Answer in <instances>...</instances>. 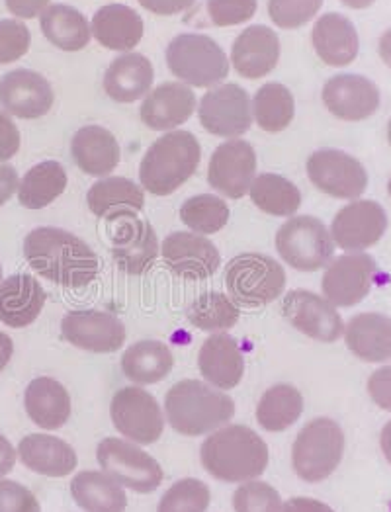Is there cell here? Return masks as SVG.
Listing matches in <instances>:
<instances>
[{
  "label": "cell",
  "mask_w": 391,
  "mask_h": 512,
  "mask_svg": "<svg viewBox=\"0 0 391 512\" xmlns=\"http://www.w3.org/2000/svg\"><path fill=\"white\" fill-rule=\"evenodd\" d=\"M16 466V450L6 436L0 434V477L8 475Z\"/></svg>",
  "instance_id": "cell-55"
},
{
  "label": "cell",
  "mask_w": 391,
  "mask_h": 512,
  "mask_svg": "<svg viewBox=\"0 0 391 512\" xmlns=\"http://www.w3.org/2000/svg\"><path fill=\"white\" fill-rule=\"evenodd\" d=\"M347 348L362 362H391V317L384 313H358L345 325Z\"/></svg>",
  "instance_id": "cell-25"
},
{
  "label": "cell",
  "mask_w": 391,
  "mask_h": 512,
  "mask_svg": "<svg viewBox=\"0 0 391 512\" xmlns=\"http://www.w3.org/2000/svg\"><path fill=\"white\" fill-rule=\"evenodd\" d=\"M167 63L176 79L198 88L218 86L229 75L225 51L204 34H180L167 47Z\"/></svg>",
  "instance_id": "cell-7"
},
{
  "label": "cell",
  "mask_w": 391,
  "mask_h": 512,
  "mask_svg": "<svg viewBox=\"0 0 391 512\" xmlns=\"http://www.w3.org/2000/svg\"><path fill=\"white\" fill-rule=\"evenodd\" d=\"M380 448H382V454L384 458L388 460V464L391 466V421H388L384 428H382V434H380Z\"/></svg>",
  "instance_id": "cell-58"
},
{
  "label": "cell",
  "mask_w": 391,
  "mask_h": 512,
  "mask_svg": "<svg viewBox=\"0 0 391 512\" xmlns=\"http://www.w3.org/2000/svg\"><path fill=\"white\" fill-rule=\"evenodd\" d=\"M186 317L192 327L208 333H225L239 323V307L233 299L219 292H206L194 299Z\"/></svg>",
  "instance_id": "cell-40"
},
{
  "label": "cell",
  "mask_w": 391,
  "mask_h": 512,
  "mask_svg": "<svg viewBox=\"0 0 391 512\" xmlns=\"http://www.w3.org/2000/svg\"><path fill=\"white\" fill-rule=\"evenodd\" d=\"M378 276L376 260L366 253H347L333 258L321 280L323 298L335 307H354L368 298Z\"/></svg>",
  "instance_id": "cell-12"
},
{
  "label": "cell",
  "mask_w": 391,
  "mask_h": 512,
  "mask_svg": "<svg viewBox=\"0 0 391 512\" xmlns=\"http://www.w3.org/2000/svg\"><path fill=\"white\" fill-rule=\"evenodd\" d=\"M202 466L214 479L245 483L261 477L268 466V446L253 428L229 425L214 430L200 450Z\"/></svg>",
  "instance_id": "cell-2"
},
{
  "label": "cell",
  "mask_w": 391,
  "mask_h": 512,
  "mask_svg": "<svg viewBox=\"0 0 391 512\" xmlns=\"http://www.w3.org/2000/svg\"><path fill=\"white\" fill-rule=\"evenodd\" d=\"M280 61L278 34L268 26H249L237 36L231 49L235 71L251 81L266 77Z\"/></svg>",
  "instance_id": "cell-22"
},
{
  "label": "cell",
  "mask_w": 391,
  "mask_h": 512,
  "mask_svg": "<svg viewBox=\"0 0 391 512\" xmlns=\"http://www.w3.org/2000/svg\"><path fill=\"white\" fill-rule=\"evenodd\" d=\"M282 499L278 491L264 481H245L233 493L235 512H282Z\"/></svg>",
  "instance_id": "cell-44"
},
{
  "label": "cell",
  "mask_w": 391,
  "mask_h": 512,
  "mask_svg": "<svg viewBox=\"0 0 391 512\" xmlns=\"http://www.w3.org/2000/svg\"><path fill=\"white\" fill-rule=\"evenodd\" d=\"M180 219L198 235H214L227 225L229 206L214 194H198L182 204Z\"/></svg>",
  "instance_id": "cell-42"
},
{
  "label": "cell",
  "mask_w": 391,
  "mask_h": 512,
  "mask_svg": "<svg viewBox=\"0 0 391 512\" xmlns=\"http://www.w3.org/2000/svg\"><path fill=\"white\" fill-rule=\"evenodd\" d=\"M196 0H139V4L159 16H174L180 12H186L194 6Z\"/></svg>",
  "instance_id": "cell-51"
},
{
  "label": "cell",
  "mask_w": 391,
  "mask_h": 512,
  "mask_svg": "<svg viewBox=\"0 0 391 512\" xmlns=\"http://www.w3.org/2000/svg\"><path fill=\"white\" fill-rule=\"evenodd\" d=\"M0 512H42L36 495L24 485L0 479Z\"/></svg>",
  "instance_id": "cell-48"
},
{
  "label": "cell",
  "mask_w": 391,
  "mask_h": 512,
  "mask_svg": "<svg viewBox=\"0 0 391 512\" xmlns=\"http://www.w3.org/2000/svg\"><path fill=\"white\" fill-rule=\"evenodd\" d=\"M47 6L49 0H6V8L10 10V14L22 20H32L40 16Z\"/></svg>",
  "instance_id": "cell-52"
},
{
  "label": "cell",
  "mask_w": 391,
  "mask_h": 512,
  "mask_svg": "<svg viewBox=\"0 0 391 512\" xmlns=\"http://www.w3.org/2000/svg\"><path fill=\"white\" fill-rule=\"evenodd\" d=\"M282 512H335L329 505L309 497H292L282 505Z\"/></svg>",
  "instance_id": "cell-54"
},
{
  "label": "cell",
  "mask_w": 391,
  "mask_h": 512,
  "mask_svg": "<svg viewBox=\"0 0 391 512\" xmlns=\"http://www.w3.org/2000/svg\"><path fill=\"white\" fill-rule=\"evenodd\" d=\"M388 141H390L391 145V120L388 122Z\"/></svg>",
  "instance_id": "cell-60"
},
{
  "label": "cell",
  "mask_w": 391,
  "mask_h": 512,
  "mask_svg": "<svg viewBox=\"0 0 391 512\" xmlns=\"http://www.w3.org/2000/svg\"><path fill=\"white\" fill-rule=\"evenodd\" d=\"M311 43L319 59L329 67H347L360 51V38L354 24L339 12L317 18L311 30Z\"/></svg>",
  "instance_id": "cell-23"
},
{
  "label": "cell",
  "mask_w": 391,
  "mask_h": 512,
  "mask_svg": "<svg viewBox=\"0 0 391 512\" xmlns=\"http://www.w3.org/2000/svg\"><path fill=\"white\" fill-rule=\"evenodd\" d=\"M368 395L382 411L391 413V364L378 368L368 378Z\"/></svg>",
  "instance_id": "cell-49"
},
{
  "label": "cell",
  "mask_w": 391,
  "mask_h": 512,
  "mask_svg": "<svg viewBox=\"0 0 391 512\" xmlns=\"http://www.w3.org/2000/svg\"><path fill=\"white\" fill-rule=\"evenodd\" d=\"M206 8L214 26L227 28L249 22L257 12V0H208Z\"/></svg>",
  "instance_id": "cell-47"
},
{
  "label": "cell",
  "mask_w": 391,
  "mask_h": 512,
  "mask_svg": "<svg viewBox=\"0 0 391 512\" xmlns=\"http://www.w3.org/2000/svg\"><path fill=\"white\" fill-rule=\"evenodd\" d=\"M200 124L218 137H241L253 126L251 98L239 85H219L208 90L198 108Z\"/></svg>",
  "instance_id": "cell-14"
},
{
  "label": "cell",
  "mask_w": 391,
  "mask_h": 512,
  "mask_svg": "<svg viewBox=\"0 0 391 512\" xmlns=\"http://www.w3.org/2000/svg\"><path fill=\"white\" fill-rule=\"evenodd\" d=\"M75 503L87 512H126L124 487L104 471H81L71 481Z\"/></svg>",
  "instance_id": "cell-34"
},
{
  "label": "cell",
  "mask_w": 391,
  "mask_h": 512,
  "mask_svg": "<svg viewBox=\"0 0 391 512\" xmlns=\"http://www.w3.org/2000/svg\"><path fill=\"white\" fill-rule=\"evenodd\" d=\"M202 159V147L190 131H169L159 137L145 153L139 180L155 196H169L192 178Z\"/></svg>",
  "instance_id": "cell-4"
},
{
  "label": "cell",
  "mask_w": 391,
  "mask_h": 512,
  "mask_svg": "<svg viewBox=\"0 0 391 512\" xmlns=\"http://www.w3.org/2000/svg\"><path fill=\"white\" fill-rule=\"evenodd\" d=\"M165 264L176 276L186 280H206L221 264L216 245L198 233H171L161 247Z\"/></svg>",
  "instance_id": "cell-21"
},
{
  "label": "cell",
  "mask_w": 391,
  "mask_h": 512,
  "mask_svg": "<svg viewBox=\"0 0 391 512\" xmlns=\"http://www.w3.org/2000/svg\"><path fill=\"white\" fill-rule=\"evenodd\" d=\"M18 149H20V131L8 118V114L0 110V163L12 159L18 153Z\"/></svg>",
  "instance_id": "cell-50"
},
{
  "label": "cell",
  "mask_w": 391,
  "mask_h": 512,
  "mask_svg": "<svg viewBox=\"0 0 391 512\" xmlns=\"http://www.w3.org/2000/svg\"><path fill=\"white\" fill-rule=\"evenodd\" d=\"M253 112L259 128L268 133L284 131L296 116L292 92L280 83L261 86L253 98Z\"/></svg>",
  "instance_id": "cell-41"
},
{
  "label": "cell",
  "mask_w": 391,
  "mask_h": 512,
  "mask_svg": "<svg viewBox=\"0 0 391 512\" xmlns=\"http://www.w3.org/2000/svg\"><path fill=\"white\" fill-rule=\"evenodd\" d=\"M378 53H380V59L386 63V67H390L391 69V28H388V30L380 36Z\"/></svg>",
  "instance_id": "cell-57"
},
{
  "label": "cell",
  "mask_w": 391,
  "mask_h": 512,
  "mask_svg": "<svg viewBox=\"0 0 391 512\" xmlns=\"http://www.w3.org/2000/svg\"><path fill=\"white\" fill-rule=\"evenodd\" d=\"M87 202L90 212L96 217L118 221L124 217H137L145 206V196L143 190L131 182L130 178L106 176L92 184Z\"/></svg>",
  "instance_id": "cell-28"
},
{
  "label": "cell",
  "mask_w": 391,
  "mask_h": 512,
  "mask_svg": "<svg viewBox=\"0 0 391 512\" xmlns=\"http://www.w3.org/2000/svg\"><path fill=\"white\" fill-rule=\"evenodd\" d=\"M90 30L100 45L112 51H130L143 38V20L126 4H108L94 14Z\"/></svg>",
  "instance_id": "cell-33"
},
{
  "label": "cell",
  "mask_w": 391,
  "mask_h": 512,
  "mask_svg": "<svg viewBox=\"0 0 391 512\" xmlns=\"http://www.w3.org/2000/svg\"><path fill=\"white\" fill-rule=\"evenodd\" d=\"M276 251L300 272H315L335 256V243L325 223L311 215L288 219L276 233Z\"/></svg>",
  "instance_id": "cell-8"
},
{
  "label": "cell",
  "mask_w": 391,
  "mask_h": 512,
  "mask_svg": "<svg viewBox=\"0 0 391 512\" xmlns=\"http://www.w3.org/2000/svg\"><path fill=\"white\" fill-rule=\"evenodd\" d=\"M196 96L184 83H165L149 92L141 104V122L153 131H169L190 120Z\"/></svg>",
  "instance_id": "cell-24"
},
{
  "label": "cell",
  "mask_w": 391,
  "mask_h": 512,
  "mask_svg": "<svg viewBox=\"0 0 391 512\" xmlns=\"http://www.w3.org/2000/svg\"><path fill=\"white\" fill-rule=\"evenodd\" d=\"M45 38L61 51H81L87 47L92 30L88 20L69 4H51L40 16Z\"/></svg>",
  "instance_id": "cell-36"
},
{
  "label": "cell",
  "mask_w": 391,
  "mask_h": 512,
  "mask_svg": "<svg viewBox=\"0 0 391 512\" xmlns=\"http://www.w3.org/2000/svg\"><path fill=\"white\" fill-rule=\"evenodd\" d=\"M71 153L77 167L88 176L106 178L120 165L122 149L116 137L100 126H85L73 135Z\"/></svg>",
  "instance_id": "cell-30"
},
{
  "label": "cell",
  "mask_w": 391,
  "mask_h": 512,
  "mask_svg": "<svg viewBox=\"0 0 391 512\" xmlns=\"http://www.w3.org/2000/svg\"><path fill=\"white\" fill-rule=\"evenodd\" d=\"M45 290L30 274H14L0 282V321L12 329L30 327L44 311Z\"/></svg>",
  "instance_id": "cell-26"
},
{
  "label": "cell",
  "mask_w": 391,
  "mask_h": 512,
  "mask_svg": "<svg viewBox=\"0 0 391 512\" xmlns=\"http://www.w3.org/2000/svg\"><path fill=\"white\" fill-rule=\"evenodd\" d=\"M307 176L323 194L337 200H358L368 188L364 165L341 149H319L307 159Z\"/></svg>",
  "instance_id": "cell-10"
},
{
  "label": "cell",
  "mask_w": 391,
  "mask_h": 512,
  "mask_svg": "<svg viewBox=\"0 0 391 512\" xmlns=\"http://www.w3.org/2000/svg\"><path fill=\"white\" fill-rule=\"evenodd\" d=\"M380 102V88L362 75H337L323 86L325 108L343 122L368 120L378 112Z\"/></svg>",
  "instance_id": "cell-18"
},
{
  "label": "cell",
  "mask_w": 391,
  "mask_h": 512,
  "mask_svg": "<svg viewBox=\"0 0 391 512\" xmlns=\"http://www.w3.org/2000/svg\"><path fill=\"white\" fill-rule=\"evenodd\" d=\"M173 350L161 341H139L131 344L122 358L124 376L135 385L163 382L173 370Z\"/></svg>",
  "instance_id": "cell-35"
},
{
  "label": "cell",
  "mask_w": 391,
  "mask_h": 512,
  "mask_svg": "<svg viewBox=\"0 0 391 512\" xmlns=\"http://www.w3.org/2000/svg\"><path fill=\"white\" fill-rule=\"evenodd\" d=\"M345 432L329 417L309 421L298 434L292 448V466L300 479L321 483L329 479L343 462Z\"/></svg>",
  "instance_id": "cell-5"
},
{
  "label": "cell",
  "mask_w": 391,
  "mask_h": 512,
  "mask_svg": "<svg viewBox=\"0 0 391 512\" xmlns=\"http://www.w3.org/2000/svg\"><path fill=\"white\" fill-rule=\"evenodd\" d=\"M388 194H390V198H391V178H390V182H388Z\"/></svg>",
  "instance_id": "cell-61"
},
{
  "label": "cell",
  "mask_w": 391,
  "mask_h": 512,
  "mask_svg": "<svg viewBox=\"0 0 391 512\" xmlns=\"http://www.w3.org/2000/svg\"><path fill=\"white\" fill-rule=\"evenodd\" d=\"M225 288L237 305L259 309L282 296L286 272L272 256L237 255L225 266Z\"/></svg>",
  "instance_id": "cell-6"
},
{
  "label": "cell",
  "mask_w": 391,
  "mask_h": 512,
  "mask_svg": "<svg viewBox=\"0 0 391 512\" xmlns=\"http://www.w3.org/2000/svg\"><path fill=\"white\" fill-rule=\"evenodd\" d=\"M18 172L10 165H0V208L18 192Z\"/></svg>",
  "instance_id": "cell-53"
},
{
  "label": "cell",
  "mask_w": 391,
  "mask_h": 512,
  "mask_svg": "<svg viewBox=\"0 0 391 512\" xmlns=\"http://www.w3.org/2000/svg\"><path fill=\"white\" fill-rule=\"evenodd\" d=\"M18 456L28 470L45 477H67L79 464L73 446L51 434H30L22 438Z\"/></svg>",
  "instance_id": "cell-29"
},
{
  "label": "cell",
  "mask_w": 391,
  "mask_h": 512,
  "mask_svg": "<svg viewBox=\"0 0 391 512\" xmlns=\"http://www.w3.org/2000/svg\"><path fill=\"white\" fill-rule=\"evenodd\" d=\"M155 71L151 61L139 53H126L112 61L104 75L106 94L120 102L131 104L151 92Z\"/></svg>",
  "instance_id": "cell-31"
},
{
  "label": "cell",
  "mask_w": 391,
  "mask_h": 512,
  "mask_svg": "<svg viewBox=\"0 0 391 512\" xmlns=\"http://www.w3.org/2000/svg\"><path fill=\"white\" fill-rule=\"evenodd\" d=\"M323 0H268L270 20L282 30L302 28L321 10Z\"/></svg>",
  "instance_id": "cell-45"
},
{
  "label": "cell",
  "mask_w": 391,
  "mask_h": 512,
  "mask_svg": "<svg viewBox=\"0 0 391 512\" xmlns=\"http://www.w3.org/2000/svg\"><path fill=\"white\" fill-rule=\"evenodd\" d=\"M198 368L212 387L233 389L243 380L245 356L231 335L214 333L200 348Z\"/></svg>",
  "instance_id": "cell-27"
},
{
  "label": "cell",
  "mask_w": 391,
  "mask_h": 512,
  "mask_svg": "<svg viewBox=\"0 0 391 512\" xmlns=\"http://www.w3.org/2000/svg\"><path fill=\"white\" fill-rule=\"evenodd\" d=\"M348 8H354V10H364V8H370L376 0H341Z\"/></svg>",
  "instance_id": "cell-59"
},
{
  "label": "cell",
  "mask_w": 391,
  "mask_h": 512,
  "mask_svg": "<svg viewBox=\"0 0 391 512\" xmlns=\"http://www.w3.org/2000/svg\"><path fill=\"white\" fill-rule=\"evenodd\" d=\"M96 460L104 473L137 493H151L165 479V471L153 456L120 438H104L96 448Z\"/></svg>",
  "instance_id": "cell-9"
},
{
  "label": "cell",
  "mask_w": 391,
  "mask_h": 512,
  "mask_svg": "<svg viewBox=\"0 0 391 512\" xmlns=\"http://www.w3.org/2000/svg\"><path fill=\"white\" fill-rule=\"evenodd\" d=\"M112 223V255L120 270L131 276L147 272L159 256V239L151 223L139 217H124Z\"/></svg>",
  "instance_id": "cell-19"
},
{
  "label": "cell",
  "mask_w": 391,
  "mask_h": 512,
  "mask_svg": "<svg viewBox=\"0 0 391 512\" xmlns=\"http://www.w3.org/2000/svg\"><path fill=\"white\" fill-rule=\"evenodd\" d=\"M286 321L302 335L317 342H337L345 333L339 309L323 296L307 290H292L282 301Z\"/></svg>",
  "instance_id": "cell-15"
},
{
  "label": "cell",
  "mask_w": 391,
  "mask_h": 512,
  "mask_svg": "<svg viewBox=\"0 0 391 512\" xmlns=\"http://www.w3.org/2000/svg\"><path fill=\"white\" fill-rule=\"evenodd\" d=\"M257 153L251 143L233 139L221 143L214 151L208 167V182L219 194L239 200L257 178Z\"/></svg>",
  "instance_id": "cell-16"
},
{
  "label": "cell",
  "mask_w": 391,
  "mask_h": 512,
  "mask_svg": "<svg viewBox=\"0 0 391 512\" xmlns=\"http://www.w3.org/2000/svg\"><path fill=\"white\" fill-rule=\"evenodd\" d=\"M110 417L114 427L133 444H153L165 430V415L157 399L137 385L124 387L114 395Z\"/></svg>",
  "instance_id": "cell-11"
},
{
  "label": "cell",
  "mask_w": 391,
  "mask_h": 512,
  "mask_svg": "<svg viewBox=\"0 0 391 512\" xmlns=\"http://www.w3.org/2000/svg\"><path fill=\"white\" fill-rule=\"evenodd\" d=\"M63 339L94 354L118 352L126 342L124 323L106 311H69L61 321Z\"/></svg>",
  "instance_id": "cell-17"
},
{
  "label": "cell",
  "mask_w": 391,
  "mask_h": 512,
  "mask_svg": "<svg viewBox=\"0 0 391 512\" xmlns=\"http://www.w3.org/2000/svg\"><path fill=\"white\" fill-rule=\"evenodd\" d=\"M12 354H14V342L6 333H0V372H4V368L10 364Z\"/></svg>",
  "instance_id": "cell-56"
},
{
  "label": "cell",
  "mask_w": 391,
  "mask_h": 512,
  "mask_svg": "<svg viewBox=\"0 0 391 512\" xmlns=\"http://www.w3.org/2000/svg\"><path fill=\"white\" fill-rule=\"evenodd\" d=\"M210 487L194 477L176 481L163 495L157 512H206L210 507Z\"/></svg>",
  "instance_id": "cell-43"
},
{
  "label": "cell",
  "mask_w": 391,
  "mask_h": 512,
  "mask_svg": "<svg viewBox=\"0 0 391 512\" xmlns=\"http://www.w3.org/2000/svg\"><path fill=\"white\" fill-rule=\"evenodd\" d=\"M67 188V172L57 161H44L24 174L18 186V202L26 210H44Z\"/></svg>",
  "instance_id": "cell-37"
},
{
  "label": "cell",
  "mask_w": 391,
  "mask_h": 512,
  "mask_svg": "<svg viewBox=\"0 0 391 512\" xmlns=\"http://www.w3.org/2000/svg\"><path fill=\"white\" fill-rule=\"evenodd\" d=\"M169 425L184 436H202L225 427L235 415L229 395L198 380L174 384L165 397Z\"/></svg>",
  "instance_id": "cell-3"
},
{
  "label": "cell",
  "mask_w": 391,
  "mask_h": 512,
  "mask_svg": "<svg viewBox=\"0 0 391 512\" xmlns=\"http://www.w3.org/2000/svg\"><path fill=\"white\" fill-rule=\"evenodd\" d=\"M304 413V397L290 384L272 385L257 405V421L268 432H284Z\"/></svg>",
  "instance_id": "cell-38"
},
{
  "label": "cell",
  "mask_w": 391,
  "mask_h": 512,
  "mask_svg": "<svg viewBox=\"0 0 391 512\" xmlns=\"http://www.w3.org/2000/svg\"><path fill=\"white\" fill-rule=\"evenodd\" d=\"M28 264L53 284L85 288L98 276V256L77 235L59 227H38L24 241Z\"/></svg>",
  "instance_id": "cell-1"
},
{
  "label": "cell",
  "mask_w": 391,
  "mask_h": 512,
  "mask_svg": "<svg viewBox=\"0 0 391 512\" xmlns=\"http://www.w3.org/2000/svg\"><path fill=\"white\" fill-rule=\"evenodd\" d=\"M32 34L20 20H0V65L24 57L30 49Z\"/></svg>",
  "instance_id": "cell-46"
},
{
  "label": "cell",
  "mask_w": 391,
  "mask_h": 512,
  "mask_svg": "<svg viewBox=\"0 0 391 512\" xmlns=\"http://www.w3.org/2000/svg\"><path fill=\"white\" fill-rule=\"evenodd\" d=\"M26 413L34 425L44 430H57L71 417L69 391L53 378H36L26 387L24 395Z\"/></svg>",
  "instance_id": "cell-32"
},
{
  "label": "cell",
  "mask_w": 391,
  "mask_h": 512,
  "mask_svg": "<svg viewBox=\"0 0 391 512\" xmlns=\"http://www.w3.org/2000/svg\"><path fill=\"white\" fill-rule=\"evenodd\" d=\"M388 214L374 200H352L331 223L335 247L347 253H364L382 241L388 231Z\"/></svg>",
  "instance_id": "cell-13"
},
{
  "label": "cell",
  "mask_w": 391,
  "mask_h": 512,
  "mask_svg": "<svg viewBox=\"0 0 391 512\" xmlns=\"http://www.w3.org/2000/svg\"><path fill=\"white\" fill-rule=\"evenodd\" d=\"M55 94L47 79L30 69H16L0 79V106L6 114L36 120L53 106Z\"/></svg>",
  "instance_id": "cell-20"
},
{
  "label": "cell",
  "mask_w": 391,
  "mask_h": 512,
  "mask_svg": "<svg viewBox=\"0 0 391 512\" xmlns=\"http://www.w3.org/2000/svg\"><path fill=\"white\" fill-rule=\"evenodd\" d=\"M0 282H2V266H0Z\"/></svg>",
  "instance_id": "cell-62"
},
{
  "label": "cell",
  "mask_w": 391,
  "mask_h": 512,
  "mask_svg": "<svg viewBox=\"0 0 391 512\" xmlns=\"http://www.w3.org/2000/svg\"><path fill=\"white\" fill-rule=\"evenodd\" d=\"M249 194L261 212L276 217H294L302 206L298 186L288 178L270 172H264L253 180Z\"/></svg>",
  "instance_id": "cell-39"
}]
</instances>
